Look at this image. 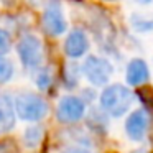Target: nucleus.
Wrapping results in <instances>:
<instances>
[{"instance_id":"obj_1","label":"nucleus","mask_w":153,"mask_h":153,"mask_svg":"<svg viewBox=\"0 0 153 153\" xmlns=\"http://www.w3.org/2000/svg\"><path fill=\"white\" fill-rule=\"evenodd\" d=\"M135 100V94L123 84L104 86L100 92V109L109 117H122L130 110Z\"/></svg>"},{"instance_id":"obj_2","label":"nucleus","mask_w":153,"mask_h":153,"mask_svg":"<svg viewBox=\"0 0 153 153\" xmlns=\"http://www.w3.org/2000/svg\"><path fill=\"white\" fill-rule=\"evenodd\" d=\"M13 107L18 119L33 123L45 119L50 112L48 102L36 92H20L13 99Z\"/></svg>"},{"instance_id":"obj_3","label":"nucleus","mask_w":153,"mask_h":153,"mask_svg":"<svg viewBox=\"0 0 153 153\" xmlns=\"http://www.w3.org/2000/svg\"><path fill=\"white\" fill-rule=\"evenodd\" d=\"M81 74H84V77L96 87L107 86L114 74V66L107 58L91 54L84 59L81 66Z\"/></svg>"},{"instance_id":"obj_4","label":"nucleus","mask_w":153,"mask_h":153,"mask_svg":"<svg viewBox=\"0 0 153 153\" xmlns=\"http://www.w3.org/2000/svg\"><path fill=\"white\" fill-rule=\"evenodd\" d=\"M17 53L22 64L27 69H38L43 64L45 58V48L41 40L36 35H23L17 43Z\"/></svg>"},{"instance_id":"obj_5","label":"nucleus","mask_w":153,"mask_h":153,"mask_svg":"<svg viewBox=\"0 0 153 153\" xmlns=\"http://www.w3.org/2000/svg\"><path fill=\"white\" fill-rule=\"evenodd\" d=\"M41 27L50 36H61L68 30V22L59 0H50L41 15Z\"/></svg>"},{"instance_id":"obj_6","label":"nucleus","mask_w":153,"mask_h":153,"mask_svg":"<svg viewBox=\"0 0 153 153\" xmlns=\"http://www.w3.org/2000/svg\"><path fill=\"white\" fill-rule=\"evenodd\" d=\"M84 115H86V102L82 97L73 96V94L61 97L56 109V117L61 123H66V125L77 123L81 119H84Z\"/></svg>"},{"instance_id":"obj_7","label":"nucleus","mask_w":153,"mask_h":153,"mask_svg":"<svg viewBox=\"0 0 153 153\" xmlns=\"http://www.w3.org/2000/svg\"><path fill=\"white\" fill-rule=\"evenodd\" d=\"M150 117L145 109H135L125 120V133L132 142H142L146 137Z\"/></svg>"},{"instance_id":"obj_8","label":"nucleus","mask_w":153,"mask_h":153,"mask_svg":"<svg viewBox=\"0 0 153 153\" xmlns=\"http://www.w3.org/2000/svg\"><path fill=\"white\" fill-rule=\"evenodd\" d=\"M91 41L87 38L86 31L81 28H74L68 33L66 40H64V53L71 59H79V58L86 56L89 51Z\"/></svg>"},{"instance_id":"obj_9","label":"nucleus","mask_w":153,"mask_h":153,"mask_svg":"<svg viewBox=\"0 0 153 153\" xmlns=\"http://www.w3.org/2000/svg\"><path fill=\"white\" fill-rule=\"evenodd\" d=\"M125 79L127 84L132 87L143 86L145 82H148L150 79V68L142 58H133L128 64H127L125 71Z\"/></svg>"},{"instance_id":"obj_10","label":"nucleus","mask_w":153,"mask_h":153,"mask_svg":"<svg viewBox=\"0 0 153 153\" xmlns=\"http://www.w3.org/2000/svg\"><path fill=\"white\" fill-rule=\"evenodd\" d=\"M17 123L13 99L8 94H0V135L12 132Z\"/></svg>"},{"instance_id":"obj_11","label":"nucleus","mask_w":153,"mask_h":153,"mask_svg":"<svg viewBox=\"0 0 153 153\" xmlns=\"http://www.w3.org/2000/svg\"><path fill=\"white\" fill-rule=\"evenodd\" d=\"M43 132L45 130L41 128V127H38V125L28 127V128L25 130V133H23L25 146H28V148H36V146L41 143V140H43V135H45Z\"/></svg>"},{"instance_id":"obj_12","label":"nucleus","mask_w":153,"mask_h":153,"mask_svg":"<svg viewBox=\"0 0 153 153\" xmlns=\"http://www.w3.org/2000/svg\"><path fill=\"white\" fill-rule=\"evenodd\" d=\"M130 27L137 33H150V31H153V18L135 13L130 17Z\"/></svg>"},{"instance_id":"obj_13","label":"nucleus","mask_w":153,"mask_h":153,"mask_svg":"<svg viewBox=\"0 0 153 153\" xmlns=\"http://www.w3.org/2000/svg\"><path fill=\"white\" fill-rule=\"evenodd\" d=\"M79 76H81V68L74 63H68L66 68H64V73H63V81H64V86L68 89L77 86L79 82Z\"/></svg>"},{"instance_id":"obj_14","label":"nucleus","mask_w":153,"mask_h":153,"mask_svg":"<svg viewBox=\"0 0 153 153\" xmlns=\"http://www.w3.org/2000/svg\"><path fill=\"white\" fill-rule=\"evenodd\" d=\"M54 82V76L51 73V69L48 68H38L36 73V86L40 91H48Z\"/></svg>"},{"instance_id":"obj_15","label":"nucleus","mask_w":153,"mask_h":153,"mask_svg":"<svg viewBox=\"0 0 153 153\" xmlns=\"http://www.w3.org/2000/svg\"><path fill=\"white\" fill-rule=\"evenodd\" d=\"M15 68L7 56H0V82H8L13 77Z\"/></svg>"},{"instance_id":"obj_16","label":"nucleus","mask_w":153,"mask_h":153,"mask_svg":"<svg viewBox=\"0 0 153 153\" xmlns=\"http://www.w3.org/2000/svg\"><path fill=\"white\" fill-rule=\"evenodd\" d=\"M12 50V35L8 30L0 28V56H7V53Z\"/></svg>"},{"instance_id":"obj_17","label":"nucleus","mask_w":153,"mask_h":153,"mask_svg":"<svg viewBox=\"0 0 153 153\" xmlns=\"http://www.w3.org/2000/svg\"><path fill=\"white\" fill-rule=\"evenodd\" d=\"M61 153H91V152L86 148H81V146H66Z\"/></svg>"},{"instance_id":"obj_18","label":"nucleus","mask_w":153,"mask_h":153,"mask_svg":"<svg viewBox=\"0 0 153 153\" xmlns=\"http://www.w3.org/2000/svg\"><path fill=\"white\" fill-rule=\"evenodd\" d=\"M135 4H138V5H150V4H153V0H133Z\"/></svg>"},{"instance_id":"obj_19","label":"nucleus","mask_w":153,"mask_h":153,"mask_svg":"<svg viewBox=\"0 0 153 153\" xmlns=\"http://www.w3.org/2000/svg\"><path fill=\"white\" fill-rule=\"evenodd\" d=\"M132 153H146L145 150H135V152H132Z\"/></svg>"}]
</instances>
